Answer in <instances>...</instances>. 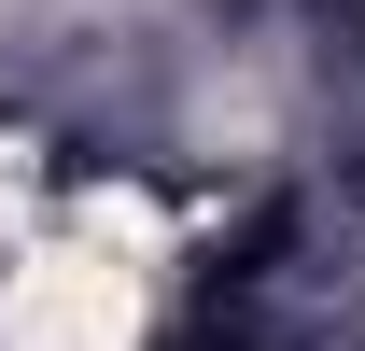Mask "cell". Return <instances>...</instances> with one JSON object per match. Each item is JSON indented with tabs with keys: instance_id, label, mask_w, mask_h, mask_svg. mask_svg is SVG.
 I'll return each mask as SVG.
<instances>
[{
	"instance_id": "6da1fadb",
	"label": "cell",
	"mask_w": 365,
	"mask_h": 351,
	"mask_svg": "<svg viewBox=\"0 0 365 351\" xmlns=\"http://www.w3.org/2000/svg\"><path fill=\"white\" fill-rule=\"evenodd\" d=\"M127 309H140V267L113 225L56 239L0 281V351H127Z\"/></svg>"
}]
</instances>
